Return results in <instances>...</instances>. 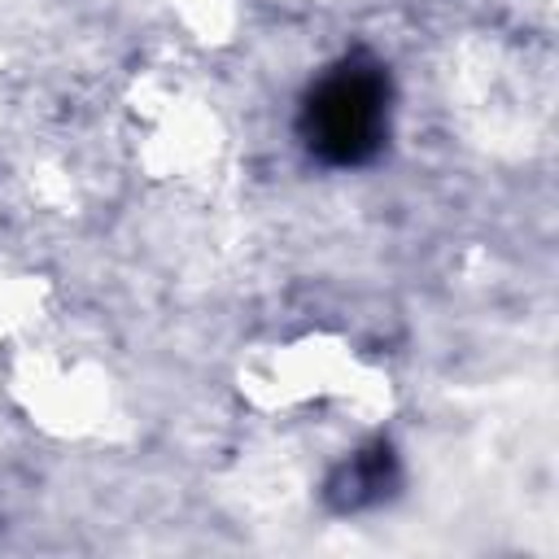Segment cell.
Masks as SVG:
<instances>
[{"mask_svg": "<svg viewBox=\"0 0 559 559\" xmlns=\"http://www.w3.org/2000/svg\"><path fill=\"white\" fill-rule=\"evenodd\" d=\"M393 480H397V459L384 441L349 454V463H341L328 480V502L336 511H362L380 498L393 493Z\"/></svg>", "mask_w": 559, "mask_h": 559, "instance_id": "cell-2", "label": "cell"}, {"mask_svg": "<svg viewBox=\"0 0 559 559\" xmlns=\"http://www.w3.org/2000/svg\"><path fill=\"white\" fill-rule=\"evenodd\" d=\"M301 144L323 166H362L389 135V74L367 52L341 57L301 100Z\"/></svg>", "mask_w": 559, "mask_h": 559, "instance_id": "cell-1", "label": "cell"}]
</instances>
